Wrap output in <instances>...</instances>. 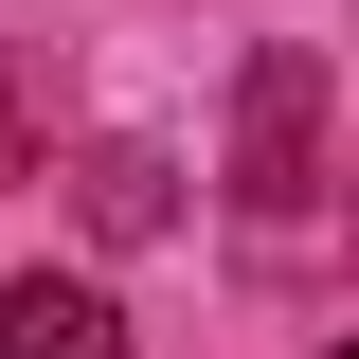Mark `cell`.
<instances>
[{
  "label": "cell",
  "instance_id": "cell-3",
  "mask_svg": "<svg viewBox=\"0 0 359 359\" xmlns=\"http://www.w3.org/2000/svg\"><path fill=\"white\" fill-rule=\"evenodd\" d=\"M90 233H162V162H144V144H90Z\"/></svg>",
  "mask_w": 359,
  "mask_h": 359
},
{
  "label": "cell",
  "instance_id": "cell-4",
  "mask_svg": "<svg viewBox=\"0 0 359 359\" xmlns=\"http://www.w3.org/2000/svg\"><path fill=\"white\" fill-rule=\"evenodd\" d=\"M341 359H359V341H341Z\"/></svg>",
  "mask_w": 359,
  "mask_h": 359
},
{
  "label": "cell",
  "instance_id": "cell-2",
  "mask_svg": "<svg viewBox=\"0 0 359 359\" xmlns=\"http://www.w3.org/2000/svg\"><path fill=\"white\" fill-rule=\"evenodd\" d=\"M0 359H126V323H108V287H72V269H18V287H0Z\"/></svg>",
  "mask_w": 359,
  "mask_h": 359
},
{
  "label": "cell",
  "instance_id": "cell-1",
  "mask_svg": "<svg viewBox=\"0 0 359 359\" xmlns=\"http://www.w3.org/2000/svg\"><path fill=\"white\" fill-rule=\"evenodd\" d=\"M233 198H252V216H306L323 198V54H287V36L233 90Z\"/></svg>",
  "mask_w": 359,
  "mask_h": 359
}]
</instances>
